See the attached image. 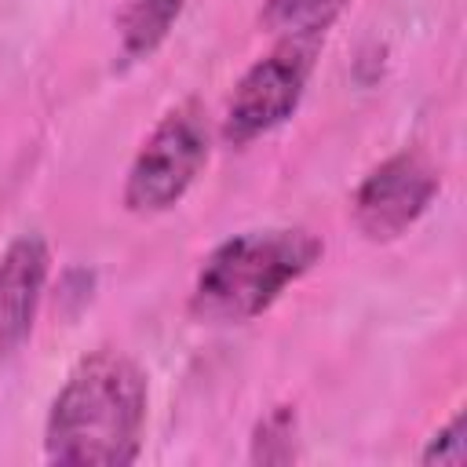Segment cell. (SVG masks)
Segmentation results:
<instances>
[{
    "mask_svg": "<svg viewBox=\"0 0 467 467\" xmlns=\"http://www.w3.org/2000/svg\"><path fill=\"white\" fill-rule=\"evenodd\" d=\"M296 452V409L274 405L252 434V460L255 463H292Z\"/></svg>",
    "mask_w": 467,
    "mask_h": 467,
    "instance_id": "obj_9",
    "label": "cell"
},
{
    "mask_svg": "<svg viewBox=\"0 0 467 467\" xmlns=\"http://www.w3.org/2000/svg\"><path fill=\"white\" fill-rule=\"evenodd\" d=\"M51 252L40 234H18L0 255V358L15 354L36 321Z\"/></svg>",
    "mask_w": 467,
    "mask_h": 467,
    "instance_id": "obj_6",
    "label": "cell"
},
{
    "mask_svg": "<svg viewBox=\"0 0 467 467\" xmlns=\"http://www.w3.org/2000/svg\"><path fill=\"white\" fill-rule=\"evenodd\" d=\"M146 376L120 350H91L51 401L44 452L51 463L124 467L139 460L146 427Z\"/></svg>",
    "mask_w": 467,
    "mask_h": 467,
    "instance_id": "obj_1",
    "label": "cell"
},
{
    "mask_svg": "<svg viewBox=\"0 0 467 467\" xmlns=\"http://www.w3.org/2000/svg\"><path fill=\"white\" fill-rule=\"evenodd\" d=\"M420 460H423V463H449V467L467 463V416L456 412V416L427 441V449H423Z\"/></svg>",
    "mask_w": 467,
    "mask_h": 467,
    "instance_id": "obj_10",
    "label": "cell"
},
{
    "mask_svg": "<svg viewBox=\"0 0 467 467\" xmlns=\"http://www.w3.org/2000/svg\"><path fill=\"white\" fill-rule=\"evenodd\" d=\"M438 171L416 150H401L376 164L354 193V219L368 241L401 237L434 201Z\"/></svg>",
    "mask_w": 467,
    "mask_h": 467,
    "instance_id": "obj_5",
    "label": "cell"
},
{
    "mask_svg": "<svg viewBox=\"0 0 467 467\" xmlns=\"http://www.w3.org/2000/svg\"><path fill=\"white\" fill-rule=\"evenodd\" d=\"M179 11H182V0H131L120 11V18H117L124 58H146V55H153L157 44L175 26Z\"/></svg>",
    "mask_w": 467,
    "mask_h": 467,
    "instance_id": "obj_7",
    "label": "cell"
},
{
    "mask_svg": "<svg viewBox=\"0 0 467 467\" xmlns=\"http://www.w3.org/2000/svg\"><path fill=\"white\" fill-rule=\"evenodd\" d=\"M208 161V120L204 109L186 99L171 106L157 128L139 146L128 182H124V204L131 212L153 215L182 201V193L193 186L197 171Z\"/></svg>",
    "mask_w": 467,
    "mask_h": 467,
    "instance_id": "obj_3",
    "label": "cell"
},
{
    "mask_svg": "<svg viewBox=\"0 0 467 467\" xmlns=\"http://www.w3.org/2000/svg\"><path fill=\"white\" fill-rule=\"evenodd\" d=\"M347 0H266L263 22L285 36H321Z\"/></svg>",
    "mask_w": 467,
    "mask_h": 467,
    "instance_id": "obj_8",
    "label": "cell"
},
{
    "mask_svg": "<svg viewBox=\"0 0 467 467\" xmlns=\"http://www.w3.org/2000/svg\"><path fill=\"white\" fill-rule=\"evenodd\" d=\"M314 55H317V36H285V44H277L266 58H259L230 95L223 135L241 146L285 124L306 91Z\"/></svg>",
    "mask_w": 467,
    "mask_h": 467,
    "instance_id": "obj_4",
    "label": "cell"
},
{
    "mask_svg": "<svg viewBox=\"0 0 467 467\" xmlns=\"http://www.w3.org/2000/svg\"><path fill=\"white\" fill-rule=\"evenodd\" d=\"M325 244L303 226H266L226 237L197 270L190 310L208 325H241L259 317L292 281H299Z\"/></svg>",
    "mask_w": 467,
    "mask_h": 467,
    "instance_id": "obj_2",
    "label": "cell"
}]
</instances>
